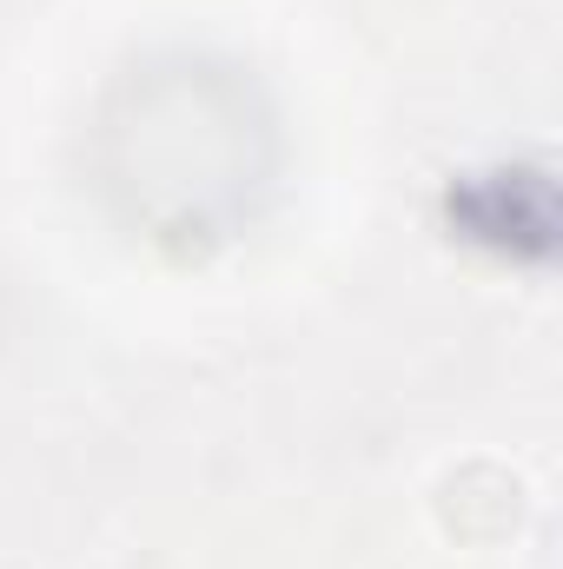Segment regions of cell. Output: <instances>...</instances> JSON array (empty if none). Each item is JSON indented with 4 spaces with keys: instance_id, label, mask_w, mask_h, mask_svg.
Masks as SVG:
<instances>
[{
    "instance_id": "cell-1",
    "label": "cell",
    "mask_w": 563,
    "mask_h": 569,
    "mask_svg": "<svg viewBox=\"0 0 563 569\" xmlns=\"http://www.w3.org/2000/svg\"><path fill=\"white\" fill-rule=\"evenodd\" d=\"M279 172V120L233 60L159 53L93 113V186L146 246L199 259L253 226Z\"/></svg>"
}]
</instances>
